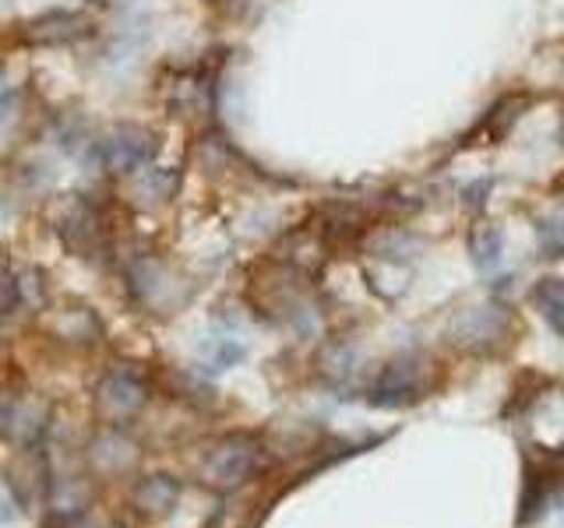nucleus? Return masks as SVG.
Segmentation results:
<instances>
[{
  "label": "nucleus",
  "instance_id": "obj_1",
  "mask_svg": "<svg viewBox=\"0 0 564 528\" xmlns=\"http://www.w3.org/2000/svg\"><path fill=\"white\" fill-rule=\"evenodd\" d=\"M441 381V366L431 352H399L392 356L381 374L375 377L367 392V402L375 409H405V405H416L427 398Z\"/></svg>",
  "mask_w": 564,
  "mask_h": 528
},
{
  "label": "nucleus",
  "instance_id": "obj_2",
  "mask_svg": "<svg viewBox=\"0 0 564 528\" xmlns=\"http://www.w3.org/2000/svg\"><path fill=\"white\" fill-rule=\"evenodd\" d=\"M516 334V317L501 304H476L452 314L445 324V339L452 349L469 352V356H490L511 342Z\"/></svg>",
  "mask_w": 564,
  "mask_h": 528
},
{
  "label": "nucleus",
  "instance_id": "obj_3",
  "mask_svg": "<svg viewBox=\"0 0 564 528\" xmlns=\"http://www.w3.org/2000/svg\"><path fill=\"white\" fill-rule=\"evenodd\" d=\"M564 486V451H529L522 472V501H519V528L536 525L554 507Z\"/></svg>",
  "mask_w": 564,
  "mask_h": 528
},
{
  "label": "nucleus",
  "instance_id": "obj_4",
  "mask_svg": "<svg viewBox=\"0 0 564 528\" xmlns=\"http://www.w3.org/2000/svg\"><path fill=\"white\" fill-rule=\"evenodd\" d=\"M96 152H99L102 169L123 180V176H131L134 169L152 163L155 138H152L149 128H141V123H117V128H110L99 138Z\"/></svg>",
  "mask_w": 564,
  "mask_h": 528
},
{
  "label": "nucleus",
  "instance_id": "obj_5",
  "mask_svg": "<svg viewBox=\"0 0 564 528\" xmlns=\"http://www.w3.org/2000/svg\"><path fill=\"white\" fill-rule=\"evenodd\" d=\"M57 233L78 257H99L106 251V219L82 194H67V201H61Z\"/></svg>",
  "mask_w": 564,
  "mask_h": 528
},
{
  "label": "nucleus",
  "instance_id": "obj_6",
  "mask_svg": "<svg viewBox=\"0 0 564 528\" xmlns=\"http://www.w3.org/2000/svg\"><path fill=\"white\" fill-rule=\"evenodd\" d=\"M93 32V18L85 11H43L18 25V40L25 46H70Z\"/></svg>",
  "mask_w": 564,
  "mask_h": 528
},
{
  "label": "nucleus",
  "instance_id": "obj_7",
  "mask_svg": "<svg viewBox=\"0 0 564 528\" xmlns=\"http://www.w3.org/2000/svg\"><path fill=\"white\" fill-rule=\"evenodd\" d=\"M258 462V444L251 437H229L216 448V454L208 458V475L216 486H237L251 475Z\"/></svg>",
  "mask_w": 564,
  "mask_h": 528
},
{
  "label": "nucleus",
  "instance_id": "obj_8",
  "mask_svg": "<svg viewBox=\"0 0 564 528\" xmlns=\"http://www.w3.org/2000/svg\"><path fill=\"white\" fill-rule=\"evenodd\" d=\"M96 402L106 416L123 419L141 409V402H145V384H141L131 370H110L96 387Z\"/></svg>",
  "mask_w": 564,
  "mask_h": 528
},
{
  "label": "nucleus",
  "instance_id": "obj_9",
  "mask_svg": "<svg viewBox=\"0 0 564 528\" xmlns=\"http://www.w3.org/2000/svg\"><path fill=\"white\" fill-rule=\"evenodd\" d=\"M173 187H176V173L159 169L152 163L134 169L131 176H123V190H128V198H134L141 208L166 205L173 198Z\"/></svg>",
  "mask_w": 564,
  "mask_h": 528
},
{
  "label": "nucleus",
  "instance_id": "obj_10",
  "mask_svg": "<svg viewBox=\"0 0 564 528\" xmlns=\"http://www.w3.org/2000/svg\"><path fill=\"white\" fill-rule=\"evenodd\" d=\"M469 246V261L476 272H494L501 264V251H505V233L501 226L494 222H476L466 237Z\"/></svg>",
  "mask_w": 564,
  "mask_h": 528
},
{
  "label": "nucleus",
  "instance_id": "obj_11",
  "mask_svg": "<svg viewBox=\"0 0 564 528\" xmlns=\"http://www.w3.org/2000/svg\"><path fill=\"white\" fill-rule=\"evenodd\" d=\"M529 299H533L543 321L551 324V331L564 339V278H540Z\"/></svg>",
  "mask_w": 564,
  "mask_h": 528
},
{
  "label": "nucleus",
  "instance_id": "obj_12",
  "mask_svg": "<svg viewBox=\"0 0 564 528\" xmlns=\"http://www.w3.org/2000/svg\"><path fill=\"white\" fill-rule=\"evenodd\" d=\"M370 254H378L381 261H399V264H405V261H413L416 257V251H420V240L413 237V233H405V229H378L375 237H370Z\"/></svg>",
  "mask_w": 564,
  "mask_h": 528
},
{
  "label": "nucleus",
  "instance_id": "obj_13",
  "mask_svg": "<svg viewBox=\"0 0 564 528\" xmlns=\"http://www.w3.org/2000/svg\"><path fill=\"white\" fill-rule=\"evenodd\" d=\"M529 106V96H522V92H508V96H501L498 102L490 106V113H487V120H484V128H487V134H490V141H498V138H505L511 128H516V120H519V113Z\"/></svg>",
  "mask_w": 564,
  "mask_h": 528
},
{
  "label": "nucleus",
  "instance_id": "obj_14",
  "mask_svg": "<svg viewBox=\"0 0 564 528\" xmlns=\"http://www.w3.org/2000/svg\"><path fill=\"white\" fill-rule=\"evenodd\" d=\"M205 92H208V85H205L202 75H181V78H176L170 85V110H173V117L176 113L191 117L194 110H202Z\"/></svg>",
  "mask_w": 564,
  "mask_h": 528
},
{
  "label": "nucleus",
  "instance_id": "obj_15",
  "mask_svg": "<svg viewBox=\"0 0 564 528\" xmlns=\"http://www.w3.org/2000/svg\"><path fill=\"white\" fill-rule=\"evenodd\" d=\"M536 237H540L543 257H564V208L546 211L536 222Z\"/></svg>",
  "mask_w": 564,
  "mask_h": 528
},
{
  "label": "nucleus",
  "instance_id": "obj_16",
  "mask_svg": "<svg viewBox=\"0 0 564 528\" xmlns=\"http://www.w3.org/2000/svg\"><path fill=\"white\" fill-rule=\"evenodd\" d=\"M18 299H22V282H18L8 257H0V314H11Z\"/></svg>",
  "mask_w": 564,
  "mask_h": 528
},
{
  "label": "nucleus",
  "instance_id": "obj_17",
  "mask_svg": "<svg viewBox=\"0 0 564 528\" xmlns=\"http://www.w3.org/2000/svg\"><path fill=\"white\" fill-rule=\"evenodd\" d=\"M352 363H357L352 349H346V345H328L325 349V374L332 381H346L352 374Z\"/></svg>",
  "mask_w": 564,
  "mask_h": 528
},
{
  "label": "nucleus",
  "instance_id": "obj_18",
  "mask_svg": "<svg viewBox=\"0 0 564 528\" xmlns=\"http://www.w3.org/2000/svg\"><path fill=\"white\" fill-rule=\"evenodd\" d=\"M557 190H561V194H564V176H561V184H557Z\"/></svg>",
  "mask_w": 564,
  "mask_h": 528
}]
</instances>
